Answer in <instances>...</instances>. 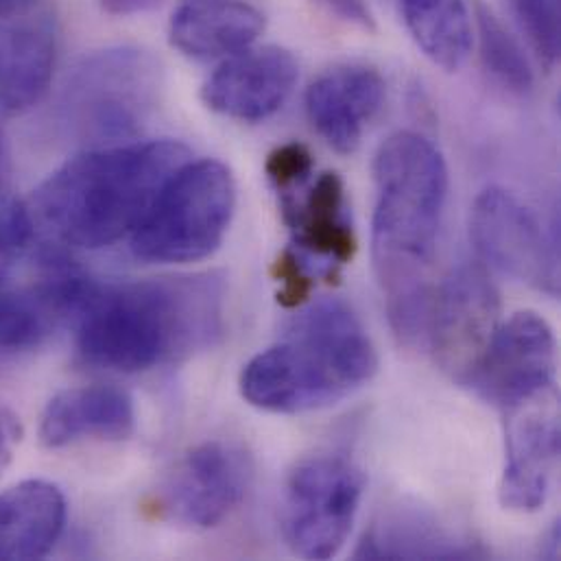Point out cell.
<instances>
[{"label":"cell","instance_id":"obj_1","mask_svg":"<svg viewBox=\"0 0 561 561\" xmlns=\"http://www.w3.org/2000/svg\"><path fill=\"white\" fill-rule=\"evenodd\" d=\"M66 321L83 363L147 371L206 347L221 332L224 284L215 276L101 284L75 274Z\"/></svg>","mask_w":561,"mask_h":561},{"label":"cell","instance_id":"obj_2","mask_svg":"<svg viewBox=\"0 0 561 561\" xmlns=\"http://www.w3.org/2000/svg\"><path fill=\"white\" fill-rule=\"evenodd\" d=\"M374 270L396 334L424 339L433 261L448 199L439 149L415 131L389 136L374 158Z\"/></svg>","mask_w":561,"mask_h":561},{"label":"cell","instance_id":"obj_3","mask_svg":"<svg viewBox=\"0 0 561 561\" xmlns=\"http://www.w3.org/2000/svg\"><path fill=\"white\" fill-rule=\"evenodd\" d=\"M175 140L94 147L53 171L33 195L35 221L61 245L103 250L140 226L167 180L186 162Z\"/></svg>","mask_w":561,"mask_h":561},{"label":"cell","instance_id":"obj_4","mask_svg":"<svg viewBox=\"0 0 561 561\" xmlns=\"http://www.w3.org/2000/svg\"><path fill=\"white\" fill-rule=\"evenodd\" d=\"M376 369L378 354L358 314L325 297L301 310L272 347L243 367L241 393L261 411L297 415L339 404Z\"/></svg>","mask_w":561,"mask_h":561},{"label":"cell","instance_id":"obj_5","mask_svg":"<svg viewBox=\"0 0 561 561\" xmlns=\"http://www.w3.org/2000/svg\"><path fill=\"white\" fill-rule=\"evenodd\" d=\"M234 210L232 171L219 160H186L129 237L131 254L156 265L204 261L221 248Z\"/></svg>","mask_w":561,"mask_h":561},{"label":"cell","instance_id":"obj_6","mask_svg":"<svg viewBox=\"0 0 561 561\" xmlns=\"http://www.w3.org/2000/svg\"><path fill=\"white\" fill-rule=\"evenodd\" d=\"M162 88L158 61L131 46L88 57L64 92V116L81 140L107 147L134 138L158 105Z\"/></svg>","mask_w":561,"mask_h":561},{"label":"cell","instance_id":"obj_7","mask_svg":"<svg viewBox=\"0 0 561 561\" xmlns=\"http://www.w3.org/2000/svg\"><path fill=\"white\" fill-rule=\"evenodd\" d=\"M365 477L334 453L301 459L286 477L280 499V531L290 553L330 560L345 547L360 510Z\"/></svg>","mask_w":561,"mask_h":561},{"label":"cell","instance_id":"obj_8","mask_svg":"<svg viewBox=\"0 0 561 561\" xmlns=\"http://www.w3.org/2000/svg\"><path fill=\"white\" fill-rule=\"evenodd\" d=\"M556 369L558 339L551 323L538 312L523 310L499 323L463 385L510 415L551 393Z\"/></svg>","mask_w":561,"mask_h":561},{"label":"cell","instance_id":"obj_9","mask_svg":"<svg viewBox=\"0 0 561 561\" xmlns=\"http://www.w3.org/2000/svg\"><path fill=\"white\" fill-rule=\"evenodd\" d=\"M254 479L250 453L232 442L191 448L158 490L164 518L188 529H213L239 510Z\"/></svg>","mask_w":561,"mask_h":561},{"label":"cell","instance_id":"obj_10","mask_svg":"<svg viewBox=\"0 0 561 561\" xmlns=\"http://www.w3.org/2000/svg\"><path fill=\"white\" fill-rule=\"evenodd\" d=\"M501 323V295L481 265H461L431 297L424 339L444 371L463 382Z\"/></svg>","mask_w":561,"mask_h":561},{"label":"cell","instance_id":"obj_11","mask_svg":"<svg viewBox=\"0 0 561 561\" xmlns=\"http://www.w3.org/2000/svg\"><path fill=\"white\" fill-rule=\"evenodd\" d=\"M470 237L479 256L501 274L558 295V254L536 215L510 191H483L470 215Z\"/></svg>","mask_w":561,"mask_h":561},{"label":"cell","instance_id":"obj_12","mask_svg":"<svg viewBox=\"0 0 561 561\" xmlns=\"http://www.w3.org/2000/svg\"><path fill=\"white\" fill-rule=\"evenodd\" d=\"M553 393V391H551ZM551 393L523 409L507 428L501 503L510 512L536 514L545 507L560 463V413Z\"/></svg>","mask_w":561,"mask_h":561},{"label":"cell","instance_id":"obj_13","mask_svg":"<svg viewBox=\"0 0 561 561\" xmlns=\"http://www.w3.org/2000/svg\"><path fill=\"white\" fill-rule=\"evenodd\" d=\"M297 59L280 46L248 48L224 64L202 88L204 103L219 116L261 123L274 116L295 90Z\"/></svg>","mask_w":561,"mask_h":561},{"label":"cell","instance_id":"obj_14","mask_svg":"<svg viewBox=\"0 0 561 561\" xmlns=\"http://www.w3.org/2000/svg\"><path fill=\"white\" fill-rule=\"evenodd\" d=\"M385 101V81L371 66L347 64L321 72L306 90L314 131L336 153H352Z\"/></svg>","mask_w":561,"mask_h":561},{"label":"cell","instance_id":"obj_15","mask_svg":"<svg viewBox=\"0 0 561 561\" xmlns=\"http://www.w3.org/2000/svg\"><path fill=\"white\" fill-rule=\"evenodd\" d=\"M282 217L293 232L297 254L317 261L325 276L352 261L356 237L347 219L345 188L336 173H323L306 193L282 195Z\"/></svg>","mask_w":561,"mask_h":561},{"label":"cell","instance_id":"obj_16","mask_svg":"<svg viewBox=\"0 0 561 561\" xmlns=\"http://www.w3.org/2000/svg\"><path fill=\"white\" fill-rule=\"evenodd\" d=\"M0 33V118L22 114L48 90L55 66V28L37 2L4 18Z\"/></svg>","mask_w":561,"mask_h":561},{"label":"cell","instance_id":"obj_17","mask_svg":"<svg viewBox=\"0 0 561 561\" xmlns=\"http://www.w3.org/2000/svg\"><path fill=\"white\" fill-rule=\"evenodd\" d=\"M485 551L417 505L382 512L363 536L356 560H477Z\"/></svg>","mask_w":561,"mask_h":561},{"label":"cell","instance_id":"obj_18","mask_svg":"<svg viewBox=\"0 0 561 561\" xmlns=\"http://www.w3.org/2000/svg\"><path fill=\"white\" fill-rule=\"evenodd\" d=\"M136 431L134 400L116 387L88 385L57 393L39 420V442L66 448L85 439L121 442Z\"/></svg>","mask_w":561,"mask_h":561},{"label":"cell","instance_id":"obj_19","mask_svg":"<svg viewBox=\"0 0 561 561\" xmlns=\"http://www.w3.org/2000/svg\"><path fill=\"white\" fill-rule=\"evenodd\" d=\"M263 28V13L245 0H182L169 39L191 59L217 61L252 48Z\"/></svg>","mask_w":561,"mask_h":561},{"label":"cell","instance_id":"obj_20","mask_svg":"<svg viewBox=\"0 0 561 561\" xmlns=\"http://www.w3.org/2000/svg\"><path fill=\"white\" fill-rule=\"evenodd\" d=\"M66 527V499L48 481H22L0 492V561L46 558Z\"/></svg>","mask_w":561,"mask_h":561},{"label":"cell","instance_id":"obj_21","mask_svg":"<svg viewBox=\"0 0 561 561\" xmlns=\"http://www.w3.org/2000/svg\"><path fill=\"white\" fill-rule=\"evenodd\" d=\"M402 22L417 48L442 70L457 72L474 46L466 0H398Z\"/></svg>","mask_w":561,"mask_h":561},{"label":"cell","instance_id":"obj_22","mask_svg":"<svg viewBox=\"0 0 561 561\" xmlns=\"http://www.w3.org/2000/svg\"><path fill=\"white\" fill-rule=\"evenodd\" d=\"M61 319L48 274L31 288L0 286V350L18 352L35 347Z\"/></svg>","mask_w":561,"mask_h":561},{"label":"cell","instance_id":"obj_23","mask_svg":"<svg viewBox=\"0 0 561 561\" xmlns=\"http://www.w3.org/2000/svg\"><path fill=\"white\" fill-rule=\"evenodd\" d=\"M479 42L490 75L510 92L529 94L534 88V70L523 46L510 35L501 20L483 7L479 9Z\"/></svg>","mask_w":561,"mask_h":561},{"label":"cell","instance_id":"obj_24","mask_svg":"<svg viewBox=\"0 0 561 561\" xmlns=\"http://www.w3.org/2000/svg\"><path fill=\"white\" fill-rule=\"evenodd\" d=\"M33 241V217L11 193L0 142V286L11 282L13 267Z\"/></svg>","mask_w":561,"mask_h":561},{"label":"cell","instance_id":"obj_25","mask_svg":"<svg viewBox=\"0 0 561 561\" xmlns=\"http://www.w3.org/2000/svg\"><path fill=\"white\" fill-rule=\"evenodd\" d=\"M514 11L538 59L553 68L560 59V0H514Z\"/></svg>","mask_w":561,"mask_h":561},{"label":"cell","instance_id":"obj_26","mask_svg":"<svg viewBox=\"0 0 561 561\" xmlns=\"http://www.w3.org/2000/svg\"><path fill=\"white\" fill-rule=\"evenodd\" d=\"M267 173L282 195L290 193L310 180L312 156L304 145H284L270 156Z\"/></svg>","mask_w":561,"mask_h":561},{"label":"cell","instance_id":"obj_27","mask_svg":"<svg viewBox=\"0 0 561 561\" xmlns=\"http://www.w3.org/2000/svg\"><path fill=\"white\" fill-rule=\"evenodd\" d=\"M276 278L280 282L278 299L282 306H288V308L299 306L312 288V276L308 272L306 261L293 250H286L278 259Z\"/></svg>","mask_w":561,"mask_h":561},{"label":"cell","instance_id":"obj_28","mask_svg":"<svg viewBox=\"0 0 561 561\" xmlns=\"http://www.w3.org/2000/svg\"><path fill=\"white\" fill-rule=\"evenodd\" d=\"M317 2L347 24H354L360 28H374V13L367 0H317Z\"/></svg>","mask_w":561,"mask_h":561},{"label":"cell","instance_id":"obj_29","mask_svg":"<svg viewBox=\"0 0 561 561\" xmlns=\"http://www.w3.org/2000/svg\"><path fill=\"white\" fill-rule=\"evenodd\" d=\"M18 442H20L18 420L13 417V413L9 409H4L0 404V470L9 463Z\"/></svg>","mask_w":561,"mask_h":561},{"label":"cell","instance_id":"obj_30","mask_svg":"<svg viewBox=\"0 0 561 561\" xmlns=\"http://www.w3.org/2000/svg\"><path fill=\"white\" fill-rule=\"evenodd\" d=\"M101 2L110 13L127 15V13H138L153 7L158 0H101Z\"/></svg>","mask_w":561,"mask_h":561},{"label":"cell","instance_id":"obj_31","mask_svg":"<svg viewBox=\"0 0 561 561\" xmlns=\"http://www.w3.org/2000/svg\"><path fill=\"white\" fill-rule=\"evenodd\" d=\"M37 0H0V18H11L18 15L22 11H26L28 7H33Z\"/></svg>","mask_w":561,"mask_h":561}]
</instances>
